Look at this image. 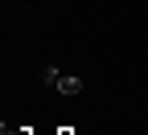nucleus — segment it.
<instances>
[{"mask_svg": "<svg viewBox=\"0 0 148 135\" xmlns=\"http://www.w3.org/2000/svg\"><path fill=\"white\" fill-rule=\"evenodd\" d=\"M53 86H58V94H82V78L78 74H58Z\"/></svg>", "mask_w": 148, "mask_h": 135, "instance_id": "nucleus-1", "label": "nucleus"}, {"mask_svg": "<svg viewBox=\"0 0 148 135\" xmlns=\"http://www.w3.org/2000/svg\"><path fill=\"white\" fill-rule=\"evenodd\" d=\"M41 82L53 86V82H58V70H53V66H41Z\"/></svg>", "mask_w": 148, "mask_h": 135, "instance_id": "nucleus-2", "label": "nucleus"}, {"mask_svg": "<svg viewBox=\"0 0 148 135\" xmlns=\"http://www.w3.org/2000/svg\"><path fill=\"white\" fill-rule=\"evenodd\" d=\"M53 135H74V127H58V131H53Z\"/></svg>", "mask_w": 148, "mask_h": 135, "instance_id": "nucleus-4", "label": "nucleus"}, {"mask_svg": "<svg viewBox=\"0 0 148 135\" xmlns=\"http://www.w3.org/2000/svg\"><path fill=\"white\" fill-rule=\"evenodd\" d=\"M4 135H37V131H33V127H8V123H4Z\"/></svg>", "mask_w": 148, "mask_h": 135, "instance_id": "nucleus-3", "label": "nucleus"}]
</instances>
